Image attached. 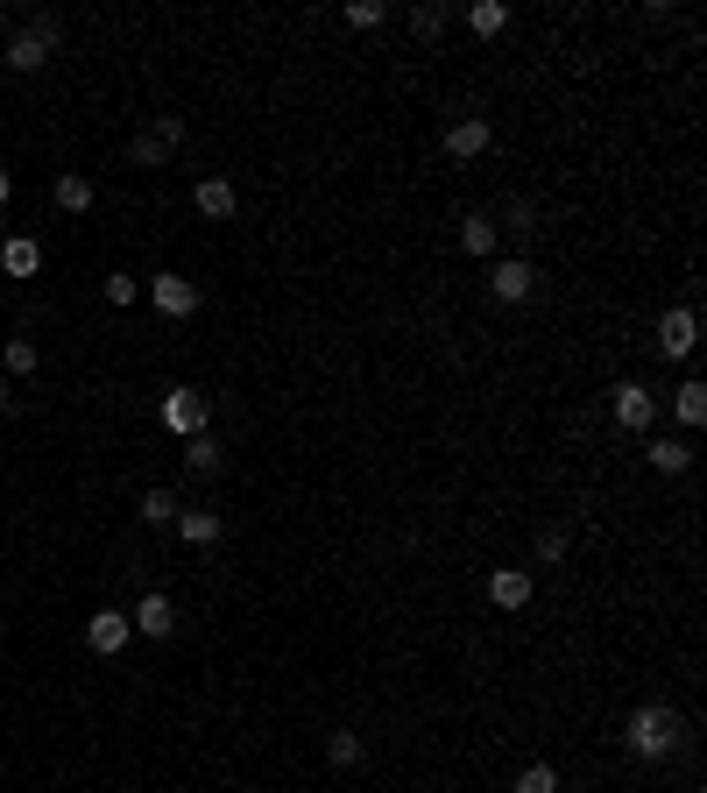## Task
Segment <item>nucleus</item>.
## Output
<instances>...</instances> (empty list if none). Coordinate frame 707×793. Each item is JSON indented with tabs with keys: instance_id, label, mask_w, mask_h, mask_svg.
<instances>
[{
	"instance_id": "obj_4",
	"label": "nucleus",
	"mask_w": 707,
	"mask_h": 793,
	"mask_svg": "<svg viewBox=\"0 0 707 793\" xmlns=\"http://www.w3.org/2000/svg\"><path fill=\"white\" fill-rule=\"evenodd\" d=\"M149 298H156L163 319H191V312H199V283L170 277V269H156V277H149Z\"/></svg>"
},
{
	"instance_id": "obj_12",
	"label": "nucleus",
	"mask_w": 707,
	"mask_h": 793,
	"mask_svg": "<svg viewBox=\"0 0 707 793\" xmlns=\"http://www.w3.org/2000/svg\"><path fill=\"white\" fill-rule=\"evenodd\" d=\"M488 603L495 609H523L531 603V574H523V567H495L488 574Z\"/></svg>"
},
{
	"instance_id": "obj_5",
	"label": "nucleus",
	"mask_w": 707,
	"mask_h": 793,
	"mask_svg": "<svg viewBox=\"0 0 707 793\" xmlns=\"http://www.w3.org/2000/svg\"><path fill=\"white\" fill-rule=\"evenodd\" d=\"M694 340H700V319H694V305H672L665 319H658V354H672V362H686V354H694Z\"/></svg>"
},
{
	"instance_id": "obj_21",
	"label": "nucleus",
	"mask_w": 707,
	"mask_h": 793,
	"mask_svg": "<svg viewBox=\"0 0 707 793\" xmlns=\"http://www.w3.org/2000/svg\"><path fill=\"white\" fill-rule=\"evenodd\" d=\"M468 28H474V36H503V28H509V8H503V0H474V8H468Z\"/></svg>"
},
{
	"instance_id": "obj_7",
	"label": "nucleus",
	"mask_w": 707,
	"mask_h": 793,
	"mask_svg": "<svg viewBox=\"0 0 707 793\" xmlns=\"http://www.w3.org/2000/svg\"><path fill=\"white\" fill-rule=\"evenodd\" d=\"M134 638V623H128V609H93V623H85V645L99 652V660H114L120 645Z\"/></svg>"
},
{
	"instance_id": "obj_1",
	"label": "nucleus",
	"mask_w": 707,
	"mask_h": 793,
	"mask_svg": "<svg viewBox=\"0 0 707 793\" xmlns=\"http://www.w3.org/2000/svg\"><path fill=\"white\" fill-rule=\"evenodd\" d=\"M623 744H629V758L658 766V758H672V751H680V715H672V709H658V701H644V709L623 723Z\"/></svg>"
},
{
	"instance_id": "obj_10",
	"label": "nucleus",
	"mask_w": 707,
	"mask_h": 793,
	"mask_svg": "<svg viewBox=\"0 0 707 793\" xmlns=\"http://www.w3.org/2000/svg\"><path fill=\"white\" fill-rule=\"evenodd\" d=\"M488 142H495V128L481 121V114H468V121H453V128H446V156H453V163H474Z\"/></svg>"
},
{
	"instance_id": "obj_22",
	"label": "nucleus",
	"mask_w": 707,
	"mask_h": 793,
	"mask_svg": "<svg viewBox=\"0 0 707 793\" xmlns=\"http://www.w3.org/2000/svg\"><path fill=\"white\" fill-rule=\"evenodd\" d=\"M0 362H8L14 376H36V369H43V348H36V340H8V348H0Z\"/></svg>"
},
{
	"instance_id": "obj_25",
	"label": "nucleus",
	"mask_w": 707,
	"mask_h": 793,
	"mask_svg": "<svg viewBox=\"0 0 707 793\" xmlns=\"http://www.w3.org/2000/svg\"><path fill=\"white\" fill-rule=\"evenodd\" d=\"M446 22H453V8H446V0H439V8H411V28H417V36H446Z\"/></svg>"
},
{
	"instance_id": "obj_32",
	"label": "nucleus",
	"mask_w": 707,
	"mask_h": 793,
	"mask_svg": "<svg viewBox=\"0 0 707 793\" xmlns=\"http://www.w3.org/2000/svg\"><path fill=\"white\" fill-rule=\"evenodd\" d=\"M0 43H8V14H0Z\"/></svg>"
},
{
	"instance_id": "obj_31",
	"label": "nucleus",
	"mask_w": 707,
	"mask_h": 793,
	"mask_svg": "<svg viewBox=\"0 0 707 793\" xmlns=\"http://www.w3.org/2000/svg\"><path fill=\"white\" fill-rule=\"evenodd\" d=\"M8 199H14V177H8V171H0V206H8Z\"/></svg>"
},
{
	"instance_id": "obj_14",
	"label": "nucleus",
	"mask_w": 707,
	"mask_h": 793,
	"mask_svg": "<svg viewBox=\"0 0 707 793\" xmlns=\"http://www.w3.org/2000/svg\"><path fill=\"white\" fill-rule=\"evenodd\" d=\"M0 269H8V277H36L43 269V242L36 234H14V242L0 248Z\"/></svg>"
},
{
	"instance_id": "obj_20",
	"label": "nucleus",
	"mask_w": 707,
	"mask_h": 793,
	"mask_svg": "<svg viewBox=\"0 0 707 793\" xmlns=\"http://www.w3.org/2000/svg\"><path fill=\"white\" fill-rule=\"evenodd\" d=\"M177 538H185V546H213V538H220V517L213 511H177Z\"/></svg>"
},
{
	"instance_id": "obj_15",
	"label": "nucleus",
	"mask_w": 707,
	"mask_h": 793,
	"mask_svg": "<svg viewBox=\"0 0 707 793\" xmlns=\"http://www.w3.org/2000/svg\"><path fill=\"white\" fill-rule=\"evenodd\" d=\"M644 460H651L658 475H686V468H694V446H686V440H651V446H644Z\"/></svg>"
},
{
	"instance_id": "obj_17",
	"label": "nucleus",
	"mask_w": 707,
	"mask_h": 793,
	"mask_svg": "<svg viewBox=\"0 0 707 793\" xmlns=\"http://www.w3.org/2000/svg\"><path fill=\"white\" fill-rule=\"evenodd\" d=\"M185 468H191V475H220V468H227V454H220V440H213V432L185 440Z\"/></svg>"
},
{
	"instance_id": "obj_11",
	"label": "nucleus",
	"mask_w": 707,
	"mask_h": 793,
	"mask_svg": "<svg viewBox=\"0 0 707 793\" xmlns=\"http://www.w3.org/2000/svg\"><path fill=\"white\" fill-rule=\"evenodd\" d=\"M177 142H185V121H177V114H163L149 135H134V163H163Z\"/></svg>"
},
{
	"instance_id": "obj_33",
	"label": "nucleus",
	"mask_w": 707,
	"mask_h": 793,
	"mask_svg": "<svg viewBox=\"0 0 707 793\" xmlns=\"http://www.w3.org/2000/svg\"><path fill=\"white\" fill-rule=\"evenodd\" d=\"M0 411H8V390H0Z\"/></svg>"
},
{
	"instance_id": "obj_23",
	"label": "nucleus",
	"mask_w": 707,
	"mask_h": 793,
	"mask_svg": "<svg viewBox=\"0 0 707 793\" xmlns=\"http://www.w3.org/2000/svg\"><path fill=\"white\" fill-rule=\"evenodd\" d=\"M177 511H185V503H177V489H149V497H142V517H149V525H177Z\"/></svg>"
},
{
	"instance_id": "obj_29",
	"label": "nucleus",
	"mask_w": 707,
	"mask_h": 793,
	"mask_svg": "<svg viewBox=\"0 0 707 793\" xmlns=\"http://www.w3.org/2000/svg\"><path fill=\"white\" fill-rule=\"evenodd\" d=\"M531 220H538V213H531V206H523V199H517V206H503V228H509V234H538Z\"/></svg>"
},
{
	"instance_id": "obj_30",
	"label": "nucleus",
	"mask_w": 707,
	"mask_h": 793,
	"mask_svg": "<svg viewBox=\"0 0 707 793\" xmlns=\"http://www.w3.org/2000/svg\"><path fill=\"white\" fill-rule=\"evenodd\" d=\"M134 298H142V283H134V277H107V305H134Z\"/></svg>"
},
{
	"instance_id": "obj_3",
	"label": "nucleus",
	"mask_w": 707,
	"mask_h": 793,
	"mask_svg": "<svg viewBox=\"0 0 707 793\" xmlns=\"http://www.w3.org/2000/svg\"><path fill=\"white\" fill-rule=\"evenodd\" d=\"M205 418H213V411H205V397H199V390H185V383H177V390L163 397V425H170L177 440H199V432H205Z\"/></svg>"
},
{
	"instance_id": "obj_28",
	"label": "nucleus",
	"mask_w": 707,
	"mask_h": 793,
	"mask_svg": "<svg viewBox=\"0 0 707 793\" xmlns=\"http://www.w3.org/2000/svg\"><path fill=\"white\" fill-rule=\"evenodd\" d=\"M538 560L559 567V560H566V532H538Z\"/></svg>"
},
{
	"instance_id": "obj_13",
	"label": "nucleus",
	"mask_w": 707,
	"mask_h": 793,
	"mask_svg": "<svg viewBox=\"0 0 707 793\" xmlns=\"http://www.w3.org/2000/svg\"><path fill=\"white\" fill-rule=\"evenodd\" d=\"M191 199H199V213L205 220H234V185H227V177H199V191H191Z\"/></svg>"
},
{
	"instance_id": "obj_19",
	"label": "nucleus",
	"mask_w": 707,
	"mask_h": 793,
	"mask_svg": "<svg viewBox=\"0 0 707 793\" xmlns=\"http://www.w3.org/2000/svg\"><path fill=\"white\" fill-rule=\"evenodd\" d=\"M672 411H680V425H700V418H707V383L686 376L680 390H672Z\"/></svg>"
},
{
	"instance_id": "obj_2",
	"label": "nucleus",
	"mask_w": 707,
	"mask_h": 793,
	"mask_svg": "<svg viewBox=\"0 0 707 793\" xmlns=\"http://www.w3.org/2000/svg\"><path fill=\"white\" fill-rule=\"evenodd\" d=\"M50 50H57V22L14 28V36H8V71H43V65H50Z\"/></svg>"
},
{
	"instance_id": "obj_8",
	"label": "nucleus",
	"mask_w": 707,
	"mask_h": 793,
	"mask_svg": "<svg viewBox=\"0 0 707 793\" xmlns=\"http://www.w3.org/2000/svg\"><path fill=\"white\" fill-rule=\"evenodd\" d=\"M488 291H495V305H523V298L538 291V269H531V263H495Z\"/></svg>"
},
{
	"instance_id": "obj_26",
	"label": "nucleus",
	"mask_w": 707,
	"mask_h": 793,
	"mask_svg": "<svg viewBox=\"0 0 707 793\" xmlns=\"http://www.w3.org/2000/svg\"><path fill=\"white\" fill-rule=\"evenodd\" d=\"M517 793H559V772H552V766H523L517 772Z\"/></svg>"
},
{
	"instance_id": "obj_9",
	"label": "nucleus",
	"mask_w": 707,
	"mask_h": 793,
	"mask_svg": "<svg viewBox=\"0 0 707 793\" xmlns=\"http://www.w3.org/2000/svg\"><path fill=\"white\" fill-rule=\"evenodd\" d=\"M128 623H134L142 638H170V631H177V609H170V595H156V588H149L142 603L128 609Z\"/></svg>"
},
{
	"instance_id": "obj_27",
	"label": "nucleus",
	"mask_w": 707,
	"mask_h": 793,
	"mask_svg": "<svg viewBox=\"0 0 707 793\" xmlns=\"http://www.w3.org/2000/svg\"><path fill=\"white\" fill-rule=\"evenodd\" d=\"M347 22H354V28H382L389 8H382V0H347Z\"/></svg>"
},
{
	"instance_id": "obj_24",
	"label": "nucleus",
	"mask_w": 707,
	"mask_h": 793,
	"mask_svg": "<svg viewBox=\"0 0 707 793\" xmlns=\"http://www.w3.org/2000/svg\"><path fill=\"white\" fill-rule=\"evenodd\" d=\"M326 758H333L340 772H347V766H361V737H354V730H333V737H326Z\"/></svg>"
},
{
	"instance_id": "obj_6",
	"label": "nucleus",
	"mask_w": 707,
	"mask_h": 793,
	"mask_svg": "<svg viewBox=\"0 0 707 793\" xmlns=\"http://www.w3.org/2000/svg\"><path fill=\"white\" fill-rule=\"evenodd\" d=\"M609 404H615V425H629V432H651L658 397L644 390V383H615V390H609Z\"/></svg>"
},
{
	"instance_id": "obj_18",
	"label": "nucleus",
	"mask_w": 707,
	"mask_h": 793,
	"mask_svg": "<svg viewBox=\"0 0 707 793\" xmlns=\"http://www.w3.org/2000/svg\"><path fill=\"white\" fill-rule=\"evenodd\" d=\"M57 206H64V213H93V177L64 171V177H57Z\"/></svg>"
},
{
	"instance_id": "obj_16",
	"label": "nucleus",
	"mask_w": 707,
	"mask_h": 793,
	"mask_svg": "<svg viewBox=\"0 0 707 793\" xmlns=\"http://www.w3.org/2000/svg\"><path fill=\"white\" fill-rule=\"evenodd\" d=\"M495 234H503L495 213H468L460 220V248H468V256H495Z\"/></svg>"
}]
</instances>
